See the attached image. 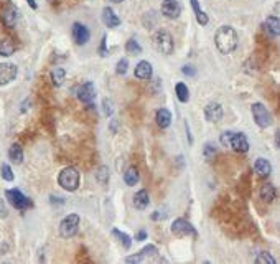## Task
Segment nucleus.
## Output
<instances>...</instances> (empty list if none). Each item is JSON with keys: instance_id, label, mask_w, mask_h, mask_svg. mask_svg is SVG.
Instances as JSON below:
<instances>
[{"instance_id": "bb28decb", "label": "nucleus", "mask_w": 280, "mask_h": 264, "mask_svg": "<svg viewBox=\"0 0 280 264\" xmlns=\"http://www.w3.org/2000/svg\"><path fill=\"white\" fill-rule=\"evenodd\" d=\"M15 51V45L10 40L0 41V56H12Z\"/></svg>"}, {"instance_id": "4468645a", "label": "nucleus", "mask_w": 280, "mask_h": 264, "mask_svg": "<svg viewBox=\"0 0 280 264\" xmlns=\"http://www.w3.org/2000/svg\"><path fill=\"white\" fill-rule=\"evenodd\" d=\"M223 114L224 111L219 102H209V104L205 107V116L209 122H219V121L223 119Z\"/></svg>"}, {"instance_id": "4c0bfd02", "label": "nucleus", "mask_w": 280, "mask_h": 264, "mask_svg": "<svg viewBox=\"0 0 280 264\" xmlns=\"http://www.w3.org/2000/svg\"><path fill=\"white\" fill-rule=\"evenodd\" d=\"M135 240H137V241L147 240V231H144V229H142V231H139V233H137V236H135Z\"/></svg>"}, {"instance_id": "9b49d317", "label": "nucleus", "mask_w": 280, "mask_h": 264, "mask_svg": "<svg viewBox=\"0 0 280 264\" xmlns=\"http://www.w3.org/2000/svg\"><path fill=\"white\" fill-rule=\"evenodd\" d=\"M162 14L167 19H178L180 14H182V5H180L178 0H163Z\"/></svg>"}, {"instance_id": "f03ea898", "label": "nucleus", "mask_w": 280, "mask_h": 264, "mask_svg": "<svg viewBox=\"0 0 280 264\" xmlns=\"http://www.w3.org/2000/svg\"><path fill=\"white\" fill-rule=\"evenodd\" d=\"M59 187L64 188L66 192H76L79 187V172L75 167H66L61 170V174L58 177Z\"/></svg>"}, {"instance_id": "1a4fd4ad", "label": "nucleus", "mask_w": 280, "mask_h": 264, "mask_svg": "<svg viewBox=\"0 0 280 264\" xmlns=\"http://www.w3.org/2000/svg\"><path fill=\"white\" fill-rule=\"evenodd\" d=\"M71 33H73V40H75L77 45H86V43L89 41V38H91V33H89L88 27L83 23H79V21L73 23Z\"/></svg>"}, {"instance_id": "7ed1b4c3", "label": "nucleus", "mask_w": 280, "mask_h": 264, "mask_svg": "<svg viewBox=\"0 0 280 264\" xmlns=\"http://www.w3.org/2000/svg\"><path fill=\"white\" fill-rule=\"evenodd\" d=\"M153 46L155 50L160 51L162 55H171L175 50L173 37H171L167 30H160V32H157L153 37Z\"/></svg>"}, {"instance_id": "a878e982", "label": "nucleus", "mask_w": 280, "mask_h": 264, "mask_svg": "<svg viewBox=\"0 0 280 264\" xmlns=\"http://www.w3.org/2000/svg\"><path fill=\"white\" fill-rule=\"evenodd\" d=\"M112 235L117 238L120 243L124 244V248H126V249H129L132 246V238L129 236V235H126L124 231H120V229H112Z\"/></svg>"}, {"instance_id": "0eeeda50", "label": "nucleus", "mask_w": 280, "mask_h": 264, "mask_svg": "<svg viewBox=\"0 0 280 264\" xmlns=\"http://www.w3.org/2000/svg\"><path fill=\"white\" fill-rule=\"evenodd\" d=\"M171 233L176 236H196V229L188 220L176 218L171 224Z\"/></svg>"}, {"instance_id": "2eb2a0df", "label": "nucleus", "mask_w": 280, "mask_h": 264, "mask_svg": "<svg viewBox=\"0 0 280 264\" xmlns=\"http://www.w3.org/2000/svg\"><path fill=\"white\" fill-rule=\"evenodd\" d=\"M102 21H104L107 28H115L120 25V19L115 15V12L112 10L111 7H106L104 10H102Z\"/></svg>"}, {"instance_id": "2f4dec72", "label": "nucleus", "mask_w": 280, "mask_h": 264, "mask_svg": "<svg viewBox=\"0 0 280 264\" xmlns=\"http://www.w3.org/2000/svg\"><path fill=\"white\" fill-rule=\"evenodd\" d=\"M231 137H232V131H224V132L221 134V137H219V142H221L224 147H229Z\"/></svg>"}, {"instance_id": "e433bc0d", "label": "nucleus", "mask_w": 280, "mask_h": 264, "mask_svg": "<svg viewBox=\"0 0 280 264\" xmlns=\"http://www.w3.org/2000/svg\"><path fill=\"white\" fill-rule=\"evenodd\" d=\"M182 73H183V75H187V76H195V75H196V70H195V68H193V66H189V64H188V66H183Z\"/></svg>"}, {"instance_id": "412c9836", "label": "nucleus", "mask_w": 280, "mask_h": 264, "mask_svg": "<svg viewBox=\"0 0 280 264\" xmlns=\"http://www.w3.org/2000/svg\"><path fill=\"white\" fill-rule=\"evenodd\" d=\"M275 197H277V190H275V187L272 183H265L264 187L261 188V198L267 203L274 202Z\"/></svg>"}, {"instance_id": "423d86ee", "label": "nucleus", "mask_w": 280, "mask_h": 264, "mask_svg": "<svg viewBox=\"0 0 280 264\" xmlns=\"http://www.w3.org/2000/svg\"><path fill=\"white\" fill-rule=\"evenodd\" d=\"M5 195H7L8 202H10V205L17 210H27L33 206L32 200H30L28 197H25L20 190H7Z\"/></svg>"}, {"instance_id": "4be33fe9", "label": "nucleus", "mask_w": 280, "mask_h": 264, "mask_svg": "<svg viewBox=\"0 0 280 264\" xmlns=\"http://www.w3.org/2000/svg\"><path fill=\"white\" fill-rule=\"evenodd\" d=\"M124 180H126V183L131 185V187L137 185V183H139V180H140L139 170H137L135 167H129L126 170V174H124Z\"/></svg>"}, {"instance_id": "f704fd0d", "label": "nucleus", "mask_w": 280, "mask_h": 264, "mask_svg": "<svg viewBox=\"0 0 280 264\" xmlns=\"http://www.w3.org/2000/svg\"><path fill=\"white\" fill-rule=\"evenodd\" d=\"M158 251H157V248H155V246H147V248H144L140 251V256L144 258V256H155V254H157Z\"/></svg>"}, {"instance_id": "6ab92c4d", "label": "nucleus", "mask_w": 280, "mask_h": 264, "mask_svg": "<svg viewBox=\"0 0 280 264\" xmlns=\"http://www.w3.org/2000/svg\"><path fill=\"white\" fill-rule=\"evenodd\" d=\"M155 121H157L160 129H167L168 125L171 124V112L165 109V107H162V109H158L157 114H155Z\"/></svg>"}, {"instance_id": "f8f14e48", "label": "nucleus", "mask_w": 280, "mask_h": 264, "mask_svg": "<svg viewBox=\"0 0 280 264\" xmlns=\"http://www.w3.org/2000/svg\"><path fill=\"white\" fill-rule=\"evenodd\" d=\"M229 147H232L236 152L244 154V152H247V150H249V141L243 132H232Z\"/></svg>"}, {"instance_id": "5701e85b", "label": "nucleus", "mask_w": 280, "mask_h": 264, "mask_svg": "<svg viewBox=\"0 0 280 264\" xmlns=\"http://www.w3.org/2000/svg\"><path fill=\"white\" fill-rule=\"evenodd\" d=\"M8 157L14 163H21L23 162V150H21L20 144H14L8 150Z\"/></svg>"}, {"instance_id": "6e6552de", "label": "nucleus", "mask_w": 280, "mask_h": 264, "mask_svg": "<svg viewBox=\"0 0 280 264\" xmlns=\"http://www.w3.org/2000/svg\"><path fill=\"white\" fill-rule=\"evenodd\" d=\"M17 75H19V70H17L15 64L12 63H0V86H5L8 83L15 80Z\"/></svg>"}, {"instance_id": "aec40b11", "label": "nucleus", "mask_w": 280, "mask_h": 264, "mask_svg": "<svg viewBox=\"0 0 280 264\" xmlns=\"http://www.w3.org/2000/svg\"><path fill=\"white\" fill-rule=\"evenodd\" d=\"M264 28H265V32L269 33L270 37H279V33H280V21L277 17H269V19L265 20V23H264Z\"/></svg>"}, {"instance_id": "79ce46f5", "label": "nucleus", "mask_w": 280, "mask_h": 264, "mask_svg": "<svg viewBox=\"0 0 280 264\" xmlns=\"http://www.w3.org/2000/svg\"><path fill=\"white\" fill-rule=\"evenodd\" d=\"M27 2H28V5L32 7V8H37V2H35V0H27Z\"/></svg>"}, {"instance_id": "58836bf2", "label": "nucleus", "mask_w": 280, "mask_h": 264, "mask_svg": "<svg viewBox=\"0 0 280 264\" xmlns=\"http://www.w3.org/2000/svg\"><path fill=\"white\" fill-rule=\"evenodd\" d=\"M101 56H107V50H106V37H102V41H101Z\"/></svg>"}, {"instance_id": "72a5a7b5", "label": "nucleus", "mask_w": 280, "mask_h": 264, "mask_svg": "<svg viewBox=\"0 0 280 264\" xmlns=\"http://www.w3.org/2000/svg\"><path fill=\"white\" fill-rule=\"evenodd\" d=\"M127 68H129V61H127L126 58H122V60H120V61L117 63V75H126Z\"/></svg>"}, {"instance_id": "f3484780", "label": "nucleus", "mask_w": 280, "mask_h": 264, "mask_svg": "<svg viewBox=\"0 0 280 264\" xmlns=\"http://www.w3.org/2000/svg\"><path fill=\"white\" fill-rule=\"evenodd\" d=\"M254 170H256V174L259 177H269L270 172H272V165H270V162L267 159L259 157L256 160V163H254Z\"/></svg>"}, {"instance_id": "473e14b6", "label": "nucleus", "mask_w": 280, "mask_h": 264, "mask_svg": "<svg viewBox=\"0 0 280 264\" xmlns=\"http://www.w3.org/2000/svg\"><path fill=\"white\" fill-rule=\"evenodd\" d=\"M102 106H104V114L112 116V112H114V102H112L111 99H104V101H102Z\"/></svg>"}, {"instance_id": "a19ab883", "label": "nucleus", "mask_w": 280, "mask_h": 264, "mask_svg": "<svg viewBox=\"0 0 280 264\" xmlns=\"http://www.w3.org/2000/svg\"><path fill=\"white\" fill-rule=\"evenodd\" d=\"M0 216H7L5 205H3V202H2V200H0Z\"/></svg>"}, {"instance_id": "ea45409f", "label": "nucleus", "mask_w": 280, "mask_h": 264, "mask_svg": "<svg viewBox=\"0 0 280 264\" xmlns=\"http://www.w3.org/2000/svg\"><path fill=\"white\" fill-rule=\"evenodd\" d=\"M189 2H191V7H193V10H195V14L201 10V8H200V2H198V0H189Z\"/></svg>"}, {"instance_id": "393cba45", "label": "nucleus", "mask_w": 280, "mask_h": 264, "mask_svg": "<svg viewBox=\"0 0 280 264\" xmlns=\"http://www.w3.org/2000/svg\"><path fill=\"white\" fill-rule=\"evenodd\" d=\"M64 78H66V70H64V68H55V70L51 71V81H53L55 86H61Z\"/></svg>"}, {"instance_id": "a18cd8bd", "label": "nucleus", "mask_w": 280, "mask_h": 264, "mask_svg": "<svg viewBox=\"0 0 280 264\" xmlns=\"http://www.w3.org/2000/svg\"><path fill=\"white\" fill-rule=\"evenodd\" d=\"M48 2H53V0H48Z\"/></svg>"}, {"instance_id": "20e7f679", "label": "nucleus", "mask_w": 280, "mask_h": 264, "mask_svg": "<svg viewBox=\"0 0 280 264\" xmlns=\"http://www.w3.org/2000/svg\"><path fill=\"white\" fill-rule=\"evenodd\" d=\"M251 111H252V118L259 127H269V125L272 124V114H270L269 109H267L262 102H254L251 106Z\"/></svg>"}, {"instance_id": "7c9ffc66", "label": "nucleus", "mask_w": 280, "mask_h": 264, "mask_svg": "<svg viewBox=\"0 0 280 264\" xmlns=\"http://www.w3.org/2000/svg\"><path fill=\"white\" fill-rule=\"evenodd\" d=\"M96 177H97V180L101 182L102 185L107 183V182H109V170H107V167H101V168H99Z\"/></svg>"}, {"instance_id": "9d476101", "label": "nucleus", "mask_w": 280, "mask_h": 264, "mask_svg": "<svg viewBox=\"0 0 280 264\" xmlns=\"http://www.w3.org/2000/svg\"><path fill=\"white\" fill-rule=\"evenodd\" d=\"M77 98H79V101L84 102V104H91L94 101V98H96V88H94V84L91 81H88V83L79 86V89H77Z\"/></svg>"}, {"instance_id": "b1692460", "label": "nucleus", "mask_w": 280, "mask_h": 264, "mask_svg": "<svg viewBox=\"0 0 280 264\" xmlns=\"http://www.w3.org/2000/svg\"><path fill=\"white\" fill-rule=\"evenodd\" d=\"M175 93H176V98L180 99L182 102H188L189 99V91H188V86L185 83H178L175 86Z\"/></svg>"}, {"instance_id": "37998d69", "label": "nucleus", "mask_w": 280, "mask_h": 264, "mask_svg": "<svg viewBox=\"0 0 280 264\" xmlns=\"http://www.w3.org/2000/svg\"><path fill=\"white\" fill-rule=\"evenodd\" d=\"M158 218H163V215H158V211H155V215H152V220H158Z\"/></svg>"}, {"instance_id": "dca6fc26", "label": "nucleus", "mask_w": 280, "mask_h": 264, "mask_svg": "<svg viewBox=\"0 0 280 264\" xmlns=\"http://www.w3.org/2000/svg\"><path fill=\"white\" fill-rule=\"evenodd\" d=\"M152 73H153V68L149 61H140L135 66V76L139 78V80H144V81L150 80V78H152Z\"/></svg>"}, {"instance_id": "a211bd4d", "label": "nucleus", "mask_w": 280, "mask_h": 264, "mask_svg": "<svg viewBox=\"0 0 280 264\" xmlns=\"http://www.w3.org/2000/svg\"><path fill=\"white\" fill-rule=\"evenodd\" d=\"M150 203V198H149V193L147 190H139L135 195H133V206L137 210H145Z\"/></svg>"}, {"instance_id": "cd10ccee", "label": "nucleus", "mask_w": 280, "mask_h": 264, "mask_svg": "<svg viewBox=\"0 0 280 264\" xmlns=\"http://www.w3.org/2000/svg\"><path fill=\"white\" fill-rule=\"evenodd\" d=\"M126 51L129 55H140L142 53V46L139 45V41L137 40H133V38H131V40L127 41V45H126Z\"/></svg>"}, {"instance_id": "c85d7f7f", "label": "nucleus", "mask_w": 280, "mask_h": 264, "mask_svg": "<svg viewBox=\"0 0 280 264\" xmlns=\"http://www.w3.org/2000/svg\"><path fill=\"white\" fill-rule=\"evenodd\" d=\"M256 263H257V264H264V263H267V264H275L277 261H275V258L270 256L269 253H259V256L256 258Z\"/></svg>"}, {"instance_id": "c756f323", "label": "nucleus", "mask_w": 280, "mask_h": 264, "mask_svg": "<svg viewBox=\"0 0 280 264\" xmlns=\"http://www.w3.org/2000/svg\"><path fill=\"white\" fill-rule=\"evenodd\" d=\"M0 170H2V179H3V180L14 182V172H12V168H10V165H8V163H3Z\"/></svg>"}, {"instance_id": "f257e3e1", "label": "nucleus", "mask_w": 280, "mask_h": 264, "mask_svg": "<svg viewBox=\"0 0 280 264\" xmlns=\"http://www.w3.org/2000/svg\"><path fill=\"white\" fill-rule=\"evenodd\" d=\"M214 43H216V48L219 53L223 55H231L232 51L238 48V33L236 30L229 27V25H223V27L218 28L216 35H214Z\"/></svg>"}, {"instance_id": "c9c22d12", "label": "nucleus", "mask_w": 280, "mask_h": 264, "mask_svg": "<svg viewBox=\"0 0 280 264\" xmlns=\"http://www.w3.org/2000/svg\"><path fill=\"white\" fill-rule=\"evenodd\" d=\"M196 20H198V23L205 27V25H208V20L209 19H208V15H206L203 10H200V12H196Z\"/></svg>"}, {"instance_id": "c03bdc74", "label": "nucleus", "mask_w": 280, "mask_h": 264, "mask_svg": "<svg viewBox=\"0 0 280 264\" xmlns=\"http://www.w3.org/2000/svg\"><path fill=\"white\" fill-rule=\"evenodd\" d=\"M111 2H115V3H119V2H122V0H111Z\"/></svg>"}, {"instance_id": "ddd939ff", "label": "nucleus", "mask_w": 280, "mask_h": 264, "mask_svg": "<svg viewBox=\"0 0 280 264\" xmlns=\"http://www.w3.org/2000/svg\"><path fill=\"white\" fill-rule=\"evenodd\" d=\"M2 21L7 28H14L19 21V8L14 5H7L2 12Z\"/></svg>"}, {"instance_id": "39448f33", "label": "nucleus", "mask_w": 280, "mask_h": 264, "mask_svg": "<svg viewBox=\"0 0 280 264\" xmlns=\"http://www.w3.org/2000/svg\"><path fill=\"white\" fill-rule=\"evenodd\" d=\"M79 222H81L79 215H76V213L68 215L66 218L59 223V235H61L63 238H73L77 233Z\"/></svg>"}]
</instances>
